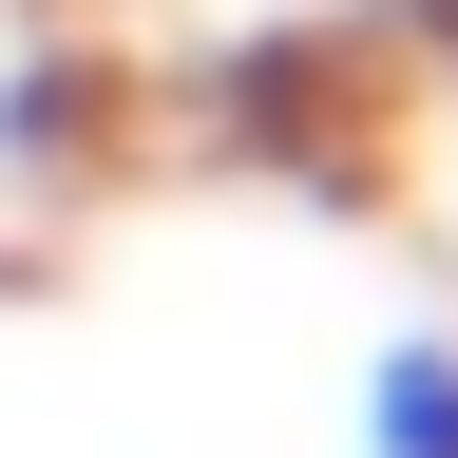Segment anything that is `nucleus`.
<instances>
[{
  "label": "nucleus",
  "mask_w": 458,
  "mask_h": 458,
  "mask_svg": "<svg viewBox=\"0 0 458 458\" xmlns=\"http://www.w3.org/2000/svg\"><path fill=\"white\" fill-rule=\"evenodd\" d=\"M363 458H458V325H401L363 363Z\"/></svg>",
  "instance_id": "1"
}]
</instances>
